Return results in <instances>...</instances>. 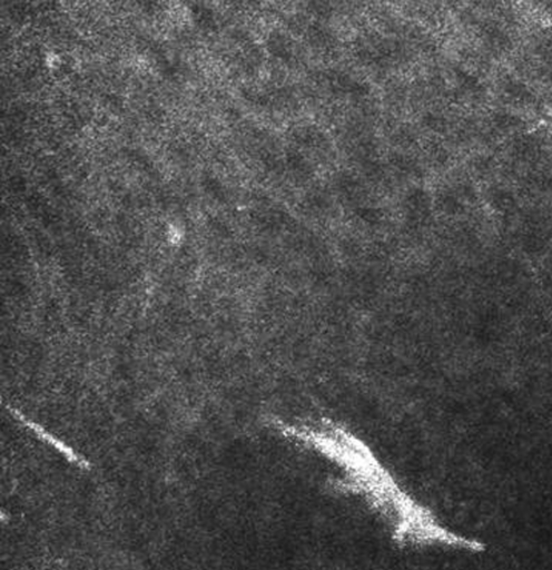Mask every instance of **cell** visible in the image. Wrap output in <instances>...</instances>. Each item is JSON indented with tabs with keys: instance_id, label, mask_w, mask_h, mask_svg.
<instances>
[{
	"instance_id": "1",
	"label": "cell",
	"mask_w": 552,
	"mask_h": 570,
	"mask_svg": "<svg viewBox=\"0 0 552 570\" xmlns=\"http://www.w3.org/2000/svg\"><path fill=\"white\" fill-rule=\"evenodd\" d=\"M276 431L333 463L339 478L333 488L361 499L386 525L402 548L446 547L483 552L486 544L444 525L434 512L408 492L369 446L347 428L322 417L289 424L273 422Z\"/></svg>"
},
{
	"instance_id": "2",
	"label": "cell",
	"mask_w": 552,
	"mask_h": 570,
	"mask_svg": "<svg viewBox=\"0 0 552 570\" xmlns=\"http://www.w3.org/2000/svg\"><path fill=\"white\" fill-rule=\"evenodd\" d=\"M269 51L278 59L289 60L294 56V45L285 33L276 31L268 41Z\"/></svg>"
},
{
	"instance_id": "3",
	"label": "cell",
	"mask_w": 552,
	"mask_h": 570,
	"mask_svg": "<svg viewBox=\"0 0 552 570\" xmlns=\"http://www.w3.org/2000/svg\"><path fill=\"white\" fill-rule=\"evenodd\" d=\"M288 169L298 178H307L312 167L307 159L296 150H289L286 157Z\"/></svg>"
}]
</instances>
